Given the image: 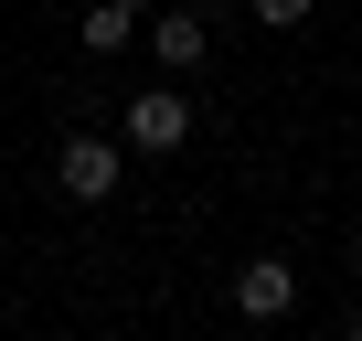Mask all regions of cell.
Here are the masks:
<instances>
[{
	"label": "cell",
	"instance_id": "1",
	"mask_svg": "<svg viewBox=\"0 0 362 341\" xmlns=\"http://www.w3.org/2000/svg\"><path fill=\"white\" fill-rule=\"evenodd\" d=\"M117 182H128V149H117V139H64V149H54V192H64V203H107Z\"/></svg>",
	"mask_w": 362,
	"mask_h": 341
},
{
	"label": "cell",
	"instance_id": "2",
	"mask_svg": "<svg viewBox=\"0 0 362 341\" xmlns=\"http://www.w3.org/2000/svg\"><path fill=\"white\" fill-rule=\"evenodd\" d=\"M235 309H245V320H288V309H298V267H288V256H245V267H235Z\"/></svg>",
	"mask_w": 362,
	"mask_h": 341
},
{
	"label": "cell",
	"instance_id": "3",
	"mask_svg": "<svg viewBox=\"0 0 362 341\" xmlns=\"http://www.w3.org/2000/svg\"><path fill=\"white\" fill-rule=\"evenodd\" d=\"M181 139H192V107H181V96H128V149L139 160H160Z\"/></svg>",
	"mask_w": 362,
	"mask_h": 341
},
{
	"label": "cell",
	"instance_id": "4",
	"mask_svg": "<svg viewBox=\"0 0 362 341\" xmlns=\"http://www.w3.org/2000/svg\"><path fill=\"white\" fill-rule=\"evenodd\" d=\"M149 43H160V64H170V75H192V64H203V54H214V33H203V22H192V11H170V22H160V33H149Z\"/></svg>",
	"mask_w": 362,
	"mask_h": 341
},
{
	"label": "cell",
	"instance_id": "5",
	"mask_svg": "<svg viewBox=\"0 0 362 341\" xmlns=\"http://www.w3.org/2000/svg\"><path fill=\"white\" fill-rule=\"evenodd\" d=\"M128 43V11H117V0H96V11H86V54H117Z\"/></svg>",
	"mask_w": 362,
	"mask_h": 341
},
{
	"label": "cell",
	"instance_id": "6",
	"mask_svg": "<svg viewBox=\"0 0 362 341\" xmlns=\"http://www.w3.org/2000/svg\"><path fill=\"white\" fill-rule=\"evenodd\" d=\"M256 22H267V33H298V22H309V0H256Z\"/></svg>",
	"mask_w": 362,
	"mask_h": 341
},
{
	"label": "cell",
	"instance_id": "7",
	"mask_svg": "<svg viewBox=\"0 0 362 341\" xmlns=\"http://www.w3.org/2000/svg\"><path fill=\"white\" fill-rule=\"evenodd\" d=\"M117 11H149V0H117Z\"/></svg>",
	"mask_w": 362,
	"mask_h": 341
},
{
	"label": "cell",
	"instance_id": "8",
	"mask_svg": "<svg viewBox=\"0 0 362 341\" xmlns=\"http://www.w3.org/2000/svg\"><path fill=\"white\" fill-rule=\"evenodd\" d=\"M351 341H362V309H351Z\"/></svg>",
	"mask_w": 362,
	"mask_h": 341
}]
</instances>
